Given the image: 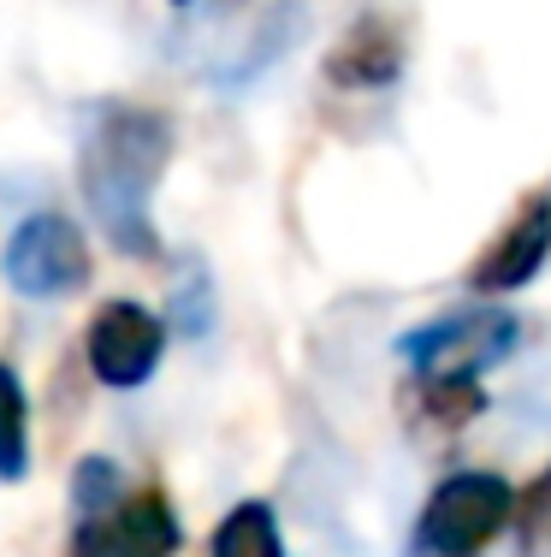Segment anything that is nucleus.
Masks as SVG:
<instances>
[{"mask_svg":"<svg viewBox=\"0 0 551 557\" xmlns=\"http://www.w3.org/2000/svg\"><path fill=\"white\" fill-rule=\"evenodd\" d=\"M516 540L528 557H546L551 552V469H540L528 486L516 493Z\"/></svg>","mask_w":551,"mask_h":557,"instance_id":"f8f14e48","label":"nucleus"},{"mask_svg":"<svg viewBox=\"0 0 551 557\" xmlns=\"http://www.w3.org/2000/svg\"><path fill=\"white\" fill-rule=\"evenodd\" d=\"M321 72L333 89H350V96H362V89H391L403 72V24L386 18V12H362V18L333 42V54H326Z\"/></svg>","mask_w":551,"mask_h":557,"instance_id":"6e6552de","label":"nucleus"},{"mask_svg":"<svg viewBox=\"0 0 551 557\" xmlns=\"http://www.w3.org/2000/svg\"><path fill=\"white\" fill-rule=\"evenodd\" d=\"M546 256H551V196L528 190L516 202V214L487 237V249L468 261V285H475L480 297H510V290L540 278Z\"/></svg>","mask_w":551,"mask_h":557,"instance_id":"0eeeda50","label":"nucleus"},{"mask_svg":"<svg viewBox=\"0 0 551 557\" xmlns=\"http://www.w3.org/2000/svg\"><path fill=\"white\" fill-rule=\"evenodd\" d=\"M510 522H516V486H510L504 474L463 469V474H444L427 493L410 552H422V557H480Z\"/></svg>","mask_w":551,"mask_h":557,"instance_id":"f03ea898","label":"nucleus"},{"mask_svg":"<svg viewBox=\"0 0 551 557\" xmlns=\"http://www.w3.org/2000/svg\"><path fill=\"white\" fill-rule=\"evenodd\" d=\"M65 557H178V516L161 486H137L101 516H84Z\"/></svg>","mask_w":551,"mask_h":557,"instance_id":"423d86ee","label":"nucleus"},{"mask_svg":"<svg viewBox=\"0 0 551 557\" xmlns=\"http://www.w3.org/2000/svg\"><path fill=\"white\" fill-rule=\"evenodd\" d=\"M161 356H166V321L154 309H142V302H130V297H113L89 314L84 362L101 386H113V392L149 386Z\"/></svg>","mask_w":551,"mask_h":557,"instance_id":"39448f33","label":"nucleus"},{"mask_svg":"<svg viewBox=\"0 0 551 557\" xmlns=\"http://www.w3.org/2000/svg\"><path fill=\"white\" fill-rule=\"evenodd\" d=\"M173 161V125L154 108H101L77 143V184L96 225L125 256H154V184Z\"/></svg>","mask_w":551,"mask_h":557,"instance_id":"f257e3e1","label":"nucleus"},{"mask_svg":"<svg viewBox=\"0 0 551 557\" xmlns=\"http://www.w3.org/2000/svg\"><path fill=\"white\" fill-rule=\"evenodd\" d=\"M72 498H77V510H84V516H101L108 504H120V498H125V486H120V469H113L108 457H89V462H77Z\"/></svg>","mask_w":551,"mask_h":557,"instance_id":"ddd939ff","label":"nucleus"},{"mask_svg":"<svg viewBox=\"0 0 551 557\" xmlns=\"http://www.w3.org/2000/svg\"><path fill=\"white\" fill-rule=\"evenodd\" d=\"M398 350L415 368V380H480L516 350V321L504 309H463L403 333Z\"/></svg>","mask_w":551,"mask_h":557,"instance_id":"7ed1b4c3","label":"nucleus"},{"mask_svg":"<svg viewBox=\"0 0 551 557\" xmlns=\"http://www.w3.org/2000/svg\"><path fill=\"white\" fill-rule=\"evenodd\" d=\"M487 409V392L480 380H415V397H410V416L427 421L439 433H456Z\"/></svg>","mask_w":551,"mask_h":557,"instance_id":"9d476101","label":"nucleus"},{"mask_svg":"<svg viewBox=\"0 0 551 557\" xmlns=\"http://www.w3.org/2000/svg\"><path fill=\"white\" fill-rule=\"evenodd\" d=\"M0 273L18 297H36V302L72 297V290L89 285V237L65 214H30L7 237Z\"/></svg>","mask_w":551,"mask_h":557,"instance_id":"20e7f679","label":"nucleus"},{"mask_svg":"<svg viewBox=\"0 0 551 557\" xmlns=\"http://www.w3.org/2000/svg\"><path fill=\"white\" fill-rule=\"evenodd\" d=\"M173 7H190V0H173Z\"/></svg>","mask_w":551,"mask_h":557,"instance_id":"4468645a","label":"nucleus"},{"mask_svg":"<svg viewBox=\"0 0 551 557\" xmlns=\"http://www.w3.org/2000/svg\"><path fill=\"white\" fill-rule=\"evenodd\" d=\"M24 469H30V404L12 362H0V481H24Z\"/></svg>","mask_w":551,"mask_h":557,"instance_id":"9b49d317","label":"nucleus"},{"mask_svg":"<svg viewBox=\"0 0 551 557\" xmlns=\"http://www.w3.org/2000/svg\"><path fill=\"white\" fill-rule=\"evenodd\" d=\"M208 557H285V534H279L273 504L243 498L231 516H220L214 540H208Z\"/></svg>","mask_w":551,"mask_h":557,"instance_id":"1a4fd4ad","label":"nucleus"}]
</instances>
